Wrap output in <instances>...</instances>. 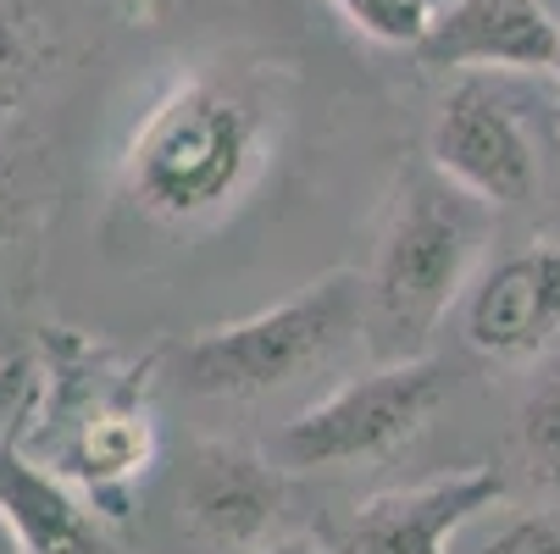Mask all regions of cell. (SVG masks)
<instances>
[{"label":"cell","instance_id":"5b68a950","mask_svg":"<svg viewBox=\"0 0 560 554\" xmlns=\"http://www.w3.org/2000/svg\"><path fill=\"white\" fill-rule=\"evenodd\" d=\"M428 162L483 205H522L538 189L533 139L516 106L483 78H466L444 95L428 139Z\"/></svg>","mask_w":560,"mask_h":554},{"label":"cell","instance_id":"ac0fdd59","mask_svg":"<svg viewBox=\"0 0 560 554\" xmlns=\"http://www.w3.org/2000/svg\"><path fill=\"white\" fill-rule=\"evenodd\" d=\"M0 554H28V549H23V538L12 532V521H7V516H0Z\"/></svg>","mask_w":560,"mask_h":554},{"label":"cell","instance_id":"ba28073f","mask_svg":"<svg viewBox=\"0 0 560 554\" xmlns=\"http://www.w3.org/2000/svg\"><path fill=\"white\" fill-rule=\"evenodd\" d=\"M560 17L544 0H444L417 56L428 67H471V72H538L555 61Z\"/></svg>","mask_w":560,"mask_h":554},{"label":"cell","instance_id":"ffe728a7","mask_svg":"<svg viewBox=\"0 0 560 554\" xmlns=\"http://www.w3.org/2000/svg\"><path fill=\"white\" fill-rule=\"evenodd\" d=\"M544 7H549V12H555V17H560V0H544Z\"/></svg>","mask_w":560,"mask_h":554},{"label":"cell","instance_id":"d6986e66","mask_svg":"<svg viewBox=\"0 0 560 554\" xmlns=\"http://www.w3.org/2000/svg\"><path fill=\"white\" fill-rule=\"evenodd\" d=\"M549 72H555V78H560V45H555V61H549Z\"/></svg>","mask_w":560,"mask_h":554},{"label":"cell","instance_id":"7a4b0ae2","mask_svg":"<svg viewBox=\"0 0 560 554\" xmlns=\"http://www.w3.org/2000/svg\"><path fill=\"white\" fill-rule=\"evenodd\" d=\"M477 250H483V200L450 184L439 167L411 173L372 267V305L383 333L406 344L428 339L471 283Z\"/></svg>","mask_w":560,"mask_h":554},{"label":"cell","instance_id":"e0dca14e","mask_svg":"<svg viewBox=\"0 0 560 554\" xmlns=\"http://www.w3.org/2000/svg\"><path fill=\"white\" fill-rule=\"evenodd\" d=\"M256 554H334V549L316 538H278V543H261Z\"/></svg>","mask_w":560,"mask_h":554},{"label":"cell","instance_id":"9c48e42d","mask_svg":"<svg viewBox=\"0 0 560 554\" xmlns=\"http://www.w3.org/2000/svg\"><path fill=\"white\" fill-rule=\"evenodd\" d=\"M283 510V478L250 449H200L184 478V516L217 549H256Z\"/></svg>","mask_w":560,"mask_h":554},{"label":"cell","instance_id":"8992f818","mask_svg":"<svg viewBox=\"0 0 560 554\" xmlns=\"http://www.w3.org/2000/svg\"><path fill=\"white\" fill-rule=\"evenodd\" d=\"M560 333V245H527L494 261L466 299V339L494 361L538 355Z\"/></svg>","mask_w":560,"mask_h":554},{"label":"cell","instance_id":"30bf717a","mask_svg":"<svg viewBox=\"0 0 560 554\" xmlns=\"http://www.w3.org/2000/svg\"><path fill=\"white\" fill-rule=\"evenodd\" d=\"M155 460V427L139 405V377L122 388H95L72 411L67 438L56 444V465L78 478L90 494H122L133 478H144Z\"/></svg>","mask_w":560,"mask_h":554},{"label":"cell","instance_id":"2e32d148","mask_svg":"<svg viewBox=\"0 0 560 554\" xmlns=\"http://www.w3.org/2000/svg\"><path fill=\"white\" fill-rule=\"evenodd\" d=\"M34 388H39V377H34V361H7L0 366V438H7L23 416H28V405H34Z\"/></svg>","mask_w":560,"mask_h":554},{"label":"cell","instance_id":"5bb4252c","mask_svg":"<svg viewBox=\"0 0 560 554\" xmlns=\"http://www.w3.org/2000/svg\"><path fill=\"white\" fill-rule=\"evenodd\" d=\"M28 84H34V45H28L23 23L0 7V122L23 106Z\"/></svg>","mask_w":560,"mask_h":554},{"label":"cell","instance_id":"4fadbf2b","mask_svg":"<svg viewBox=\"0 0 560 554\" xmlns=\"http://www.w3.org/2000/svg\"><path fill=\"white\" fill-rule=\"evenodd\" d=\"M522 455L544 483H560V377L544 382L522 411Z\"/></svg>","mask_w":560,"mask_h":554},{"label":"cell","instance_id":"277c9868","mask_svg":"<svg viewBox=\"0 0 560 554\" xmlns=\"http://www.w3.org/2000/svg\"><path fill=\"white\" fill-rule=\"evenodd\" d=\"M444 393H450V377L433 361L377 366L334 388L328 400L305 405L294 422H283L278 460L294 471H339V465L377 460L406 438H417L444 405Z\"/></svg>","mask_w":560,"mask_h":554},{"label":"cell","instance_id":"8fae6325","mask_svg":"<svg viewBox=\"0 0 560 554\" xmlns=\"http://www.w3.org/2000/svg\"><path fill=\"white\" fill-rule=\"evenodd\" d=\"M0 516L12 521L28 554H90L95 549L90 505L23 449L18 427L0 438Z\"/></svg>","mask_w":560,"mask_h":554},{"label":"cell","instance_id":"3957f363","mask_svg":"<svg viewBox=\"0 0 560 554\" xmlns=\"http://www.w3.org/2000/svg\"><path fill=\"white\" fill-rule=\"evenodd\" d=\"M361 316V283L350 272L316 278L300 294L238 316V322L206 328L184 344L178 377L189 393H211V400H250V393H272L294 382L300 372L323 366Z\"/></svg>","mask_w":560,"mask_h":554},{"label":"cell","instance_id":"52a82bcc","mask_svg":"<svg viewBox=\"0 0 560 554\" xmlns=\"http://www.w3.org/2000/svg\"><path fill=\"white\" fill-rule=\"evenodd\" d=\"M505 499V478L489 465H460L433 483L377 494L350 532L355 554H444V543Z\"/></svg>","mask_w":560,"mask_h":554},{"label":"cell","instance_id":"6da1fadb","mask_svg":"<svg viewBox=\"0 0 560 554\" xmlns=\"http://www.w3.org/2000/svg\"><path fill=\"white\" fill-rule=\"evenodd\" d=\"M272 167L267 106L222 72H184L122 144V195L162 227H211Z\"/></svg>","mask_w":560,"mask_h":554},{"label":"cell","instance_id":"9a60e30c","mask_svg":"<svg viewBox=\"0 0 560 554\" xmlns=\"http://www.w3.org/2000/svg\"><path fill=\"white\" fill-rule=\"evenodd\" d=\"M483 554H560V521L555 516H511L494 527Z\"/></svg>","mask_w":560,"mask_h":554},{"label":"cell","instance_id":"7c38bea8","mask_svg":"<svg viewBox=\"0 0 560 554\" xmlns=\"http://www.w3.org/2000/svg\"><path fill=\"white\" fill-rule=\"evenodd\" d=\"M334 7L355 34H366L388 50H417L444 0H334Z\"/></svg>","mask_w":560,"mask_h":554}]
</instances>
